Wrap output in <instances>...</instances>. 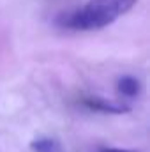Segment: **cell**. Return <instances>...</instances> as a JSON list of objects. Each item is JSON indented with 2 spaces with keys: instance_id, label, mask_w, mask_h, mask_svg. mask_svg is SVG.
<instances>
[{
  "instance_id": "obj_1",
  "label": "cell",
  "mask_w": 150,
  "mask_h": 152,
  "mask_svg": "<svg viewBox=\"0 0 150 152\" xmlns=\"http://www.w3.org/2000/svg\"><path fill=\"white\" fill-rule=\"evenodd\" d=\"M136 4L138 0H88L79 9L60 18L58 23L64 28L79 32L101 30L127 14Z\"/></svg>"
},
{
  "instance_id": "obj_2",
  "label": "cell",
  "mask_w": 150,
  "mask_h": 152,
  "mask_svg": "<svg viewBox=\"0 0 150 152\" xmlns=\"http://www.w3.org/2000/svg\"><path fill=\"white\" fill-rule=\"evenodd\" d=\"M83 104L88 110L101 112V113H125V112H129V106H125L122 103L110 101V99H104V97H85Z\"/></svg>"
},
{
  "instance_id": "obj_3",
  "label": "cell",
  "mask_w": 150,
  "mask_h": 152,
  "mask_svg": "<svg viewBox=\"0 0 150 152\" xmlns=\"http://www.w3.org/2000/svg\"><path fill=\"white\" fill-rule=\"evenodd\" d=\"M117 90L125 97H136L141 92V83L136 76L124 75L117 80Z\"/></svg>"
},
{
  "instance_id": "obj_4",
  "label": "cell",
  "mask_w": 150,
  "mask_h": 152,
  "mask_svg": "<svg viewBox=\"0 0 150 152\" xmlns=\"http://www.w3.org/2000/svg\"><path fill=\"white\" fill-rule=\"evenodd\" d=\"M32 149L36 152H60V147L55 140L51 138H41L32 143Z\"/></svg>"
},
{
  "instance_id": "obj_5",
  "label": "cell",
  "mask_w": 150,
  "mask_h": 152,
  "mask_svg": "<svg viewBox=\"0 0 150 152\" xmlns=\"http://www.w3.org/2000/svg\"><path fill=\"white\" fill-rule=\"evenodd\" d=\"M99 152H134V151H127V149H117V147H103Z\"/></svg>"
}]
</instances>
